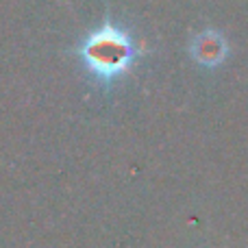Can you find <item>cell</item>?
<instances>
[{"label":"cell","instance_id":"1","mask_svg":"<svg viewBox=\"0 0 248 248\" xmlns=\"http://www.w3.org/2000/svg\"><path fill=\"white\" fill-rule=\"evenodd\" d=\"M77 52L83 65L100 83H113L116 78L124 77L137 57L133 39L126 35V31L111 22H105L100 29L92 31Z\"/></svg>","mask_w":248,"mask_h":248},{"label":"cell","instance_id":"2","mask_svg":"<svg viewBox=\"0 0 248 248\" xmlns=\"http://www.w3.org/2000/svg\"><path fill=\"white\" fill-rule=\"evenodd\" d=\"M224 52H227V46H224L220 35L202 33L201 37H196V42H194V57H196L201 63H207V65L220 63V61L224 59Z\"/></svg>","mask_w":248,"mask_h":248}]
</instances>
